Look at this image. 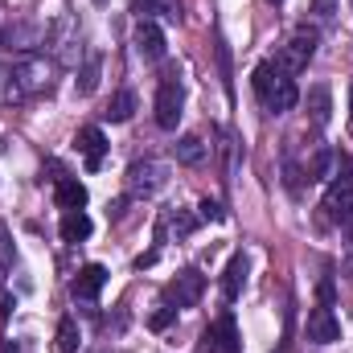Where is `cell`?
<instances>
[{
	"label": "cell",
	"instance_id": "6da1fadb",
	"mask_svg": "<svg viewBox=\"0 0 353 353\" xmlns=\"http://www.w3.org/2000/svg\"><path fill=\"white\" fill-rule=\"evenodd\" d=\"M251 87H255V94H259L263 111H271V115H283V111H292V107L300 103V87H296V79L283 74L275 62H259V66H255Z\"/></svg>",
	"mask_w": 353,
	"mask_h": 353
},
{
	"label": "cell",
	"instance_id": "7a4b0ae2",
	"mask_svg": "<svg viewBox=\"0 0 353 353\" xmlns=\"http://www.w3.org/2000/svg\"><path fill=\"white\" fill-rule=\"evenodd\" d=\"M54 74V66L46 62V58H25V62H17V70H12V83L4 90V99H29V94H41V90H50V79Z\"/></svg>",
	"mask_w": 353,
	"mask_h": 353
},
{
	"label": "cell",
	"instance_id": "3957f363",
	"mask_svg": "<svg viewBox=\"0 0 353 353\" xmlns=\"http://www.w3.org/2000/svg\"><path fill=\"white\" fill-rule=\"evenodd\" d=\"M316 41H321V33L312 29V25H300L292 37H288V46L279 50V58H275V66L283 70V74H300L308 62H312V54H316Z\"/></svg>",
	"mask_w": 353,
	"mask_h": 353
},
{
	"label": "cell",
	"instance_id": "277c9868",
	"mask_svg": "<svg viewBox=\"0 0 353 353\" xmlns=\"http://www.w3.org/2000/svg\"><path fill=\"white\" fill-rule=\"evenodd\" d=\"M169 185V165L161 161H132L128 169V193L132 197H157Z\"/></svg>",
	"mask_w": 353,
	"mask_h": 353
},
{
	"label": "cell",
	"instance_id": "5b68a950",
	"mask_svg": "<svg viewBox=\"0 0 353 353\" xmlns=\"http://www.w3.org/2000/svg\"><path fill=\"white\" fill-rule=\"evenodd\" d=\"M201 292H205V275L197 271V267H185L176 279L165 283V308H193L197 300H201Z\"/></svg>",
	"mask_w": 353,
	"mask_h": 353
},
{
	"label": "cell",
	"instance_id": "8992f818",
	"mask_svg": "<svg viewBox=\"0 0 353 353\" xmlns=\"http://www.w3.org/2000/svg\"><path fill=\"white\" fill-rule=\"evenodd\" d=\"M181 107H185V90H181V83H176V74L161 79V87H157V103H152V111H157V128L173 132L176 119H181Z\"/></svg>",
	"mask_w": 353,
	"mask_h": 353
},
{
	"label": "cell",
	"instance_id": "52a82bcc",
	"mask_svg": "<svg viewBox=\"0 0 353 353\" xmlns=\"http://www.w3.org/2000/svg\"><path fill=\"white\" fill-rule=\"evenodd\" d=\"M345 173H350V161H341V176H337V181L329 185V193H325V210H329V218L341 222V226L353 218V181Z\"/></svg>",
	"mask_w": 353,
	"mask_h": 353
},
{
	"label": "cell",
	"instance_id": "ba28073f",
	"mask_svg": "<svg viewBox=\"0 0 353 353\" xmlns=\"http://www.w3.org/2000/svg\"><path fill=\"white\" fill-rule=\"evenodd\" d=\"M304 333H308L312 345H333V341H341V321H337V312H333L329 304H316V308L308 312Z\"/></svg>",
	"mask_w": 353,
	"mask_h": 353
},
{
	"label": "cell",
	"instance_id": "9c48e42d",
	"mask_svg": "<svg viewBox=\"0 0 353 353\" xmlns=\"http://www.w3.org/2000/svg\"><path fill=\"white\" fill-rule=\"evenodd\" d=\"M132 46H136V54H140L144 62H161V58L169 54L165 29H161L157 21H140V25H136V33H132Z\"/></svg>",
	"mask_w": 353,
	"mask_h": 353
},
{
	"label": "cell",
	"instance_id": "30bf717a",
	"mask_svg": "<svg viewBox=\"0 0 353 353\" xmlns=\"http://www.w3.org/2000/svg\"><path fill=\"white\" fill-rule=\"evenodd\" d=\"M205 350L210 353H243V341H239V325L230 312H222L210 329H205Z\"/></svg>",
	"mask_w": 353,
	"mask_h": 353
},
{
	"label": "cell",
	"instance_id": "8fae6325",
	"mask_svg": "<svg viewBox=\"0 0 353 353\" xmlns=\"http://www.w3.org/2000/svg\"><path fill=\"white\" fill-rule=\"evenodd\" d=\"M74 144H79V152H83V161H87V173H99L103 169V157H107V136H103V128H79V136H74Z\"/></svg>",
	"mask_w": 353,
	"mask_h": 353
},
{
	"label": "cell",
	"instance_id": "7c38bea8",
	"mask_svg": "<svg viewBox=\"0 0 353 353\" xmlns=\"http://www.w3.org/2000/svg\"><path fill=\"white\" fill-rule=\"evenodd\" d=\"M103 283H107V267L103 263H87L79 275H74V283H70V296L74 300H99V292H103Z\"/></svg>",
	"mask_w": 353,
	"mask_h": 353
},
{
	"label": "cell",
	"instance_id": "4fadbf2b",
	"mask_svg": "<svg viewBox=\"0 0 353 353\" xmlns=\"http://www.w3.org/2000/svg\"><path fill=\"white\" fill-rule=\"evenodd\" d=\"M243 283H247V255L243 251H234L230 255V263L222 271V300L226 304H234L239 300V292H243Z\"/></svg>",
	"mask_w": 353,
	"mask_h": 353
},
{
	"label": "cell",
	"instance_id": "5bb4252c",
	"mask_svg": "<svg viewBox=\"0 0 353 353\" xmlns=\"http://www.w3.org/2000/svg\"><path fill=\"white\" fill-rule=\"evenodd\" d=\"M54 201H58L62 210H83V205H87V185H83L79 176H58Z\"/></svg>",
	"mask_w": 353,
	"mask_h": 353
},
{
	"label": "cell",
	"instance_id": "9a60e30c",
	"mask_svg": "<svg viewBox=\"0 0 353 353\" xmlns=\"http://www.w3.org/2000/svg\"><path fill=\"white\" fill-rule=\"evenodd\" d=\"M173 230L176 239H189L193 230H197V218L193 214H185V210H169L165 218H161V226H157V243H165V234Z\"/></svg>",
	"mask_w": 353,
	"mask_h": 353
},
{
	"label": "cell",
	"instance_id": "2e32d148",
	"mask_svg": "<svg viewBox=\"0 0 353 353\" xmlns=\"http://www.w3.org/2000/svg\"><path fill=\"white\" fill-rule=\"evenodd\" d=\"M58 230H62V239H66V243H83V239H90L94 222H90L83 210H66V214H62V226H58Z\"/></svg>",
	"mask_w": 353,
	"mask_h": 353
},
{
	"label": "cell",
	"instance_id": "e0dca14e",
	"mask_svg": "<svg viewBox=\"0 0 353 353\" xmlns=\"http://www.w3.org/2000/svg\"><path fill=\"white\" fill-rule=\"evenodd\" d=\"M46 41V29L41 25H12L8 33H4V46L8 50H33V46H41Z\"/></svg>",
	"mask_w": 353,
	"mask_h": 353
},
{
	"label": "cell",
	"instance_id": "ac0fdd59",
	"mask_svg": "<svg viewBox=\"0 0 353 353\" xmlns=\"http://www.w3.org/2000/svg\"><path fill=\"white\" fill-rule=\"evenodd\" d=\"M308 115H312L316 128H325V123L333 119V94H329V87H312L308 90Z\"/></svg>",
	"mask_w": 353,
	"mask_h": 353
},
{
	"label": "cell",
	"instance_id": "d6986e66",
	"mask_svg": "<svg viewBox=\"0 0 353 353\" xmlns=\"http://www.w3.org/2000/svg\"><path fill=\"white\" fill-rule=\"evenodd\" d=\"M111 123H128L132 115H136V94L132 90H115L111 94V103H107V111H103Z\"/></svg>",
	"mask_w": 353,
	"mask_h": 353
},
{
	"label": "cell",
	"instance_id": "ffe728a7",
	"mask_svg": "<svg viewBox=\"0 0 353 353\" xmlns=\"http://www.w3.org/2000/svg\"><path fill=\"white\" fill-rule=\"evenodd\" d=\"M99 74H103V58H99V54H90L87 66H83V70H79V79H74V90H79L83 99L94 94V90H99Z\"/></svg>",
	"mask_w": 353,
	"mask_h": 353
},
{
	"label": "cell",
	"instance_id": "44dd1931",
	"mask_svg": "<svg viewBox=\"0 0 353 353\" xmlns=\"http://www.w3.org/2000/svg\"><path fill=\"white\" fill-rule=\"evenodd\" d=\"M173 157L181 165H201L205 161V144H201V136H181L173 144Z\"/></svg>",
	"mask_w": 353,
	"mask_h": 353
},
{
	"label": "cell",
	"instance_id": "7402d4cb",
	"mask_svg": "<svg viewBox=\"0 0 353 353\" xmlns=\"http://www.w3.org/2000/svg\"><path fill=\"white\" fill-rule=\"evenodd\" d=\"M79 341H83L79 321L74 316H62L58 321V353H79Z\"/></svg>",
	"mask_w": 353,
	"mask_h": 353
},
{
	"label": "cell",
	"instance_id": "603a6c76",
	"mask_svg": "<svg viewBox=\"0 0 353 353\" xmlns=\"http://www.w3.org/2000/svg\"><path fill=\"white\" fill-rule=\"evenodd\" d=\"M333 161H337V157H333V148H316V152H312V161H308V169H304V176H308V181H325L329 169H333Z\"/></svg>",
	"mask_w": 353,
	"mask_h": 353
},
{
	"label": "cell",
	"instance_id": "cb8c5ba5",
	"mask_svg": "<svg viewBox=\"0 0 353 353\" xmlns=\"http://www.w3.org/2000/svg\"><path fill=\"white\" fill-rule=\"evenodd\" d=\"M197 218H201V222H222L226 214H222V205H218L214 197H201V201H197Z\"/></svg>",
	"mask_w": 353,
	"mask_h": 353
},
{
	"label": "cell",
	"instance_id": "d4e9b609",
	"mask_svg": "<svg viewBox=\"0 0 353 353\" xmlns=\"http://www.w3.org/2000/svg\"><path fill=\"white\" fill-rule=\"evenodd\" d=\"M17 263V251H12V239H8V226L0 222V267H12Z\"/></svg>",
	"mask_w": 353,
	"mask_h": 353
},
{
	"label": "cell",
	"instance_id": "484cf974",
	"mask_svg": "<svg viewBox=\"0 0 353 353\" xmlns=\"http://www.w3.org/2000/svg\"><path fill=\"white\" fill-rule=\"evenodd\" d=\"M173 321H176V308H161V312H152L148 329H152V333H165V329H169Z\"/></svg>",
	"mask_w": 353,
	"mask_h": 353
},
{
	"label": "cell",
	"instance_id": "4316f807",
	"mask_svg": "<svg viewBox=\"0 0 353 353\" xmlns=\"http://www.w3.org/2000/svg\"><path fill=\"white\" fill-rule=\"evenodd\" d=\"M132 12L140 21H152V12H161V0H132Z\"/></svg>",
	"mask_w": 353,
	"mask_h": 353
},
{
	"label": "cell",
	"instance_id": "83f0119b",
	"mask_svg": "<svg viewBox=\"0 0 353 353\" xmlns=\"http://www.w3.org/2000/svg\"><path fill=\"white\" fill-rule=\"evenodd\" d=\"M283 181H288V189H292V193H300V169H296L292 161H283Z\"/></svg>",
	"mask_w": 353,
	"mask_h": 353
},
{
	"label": "cell",
	"instance_id": "f1b7e54d",
	"mask_svg": "<svg viewBox=\"0 0 353 353\" xmlns=\"http://www.w3.org/2000/svg\"><path fill=\"white\" fill-rule=\"evenodd\" d=\"M312 12H316L321 21H329V17L337 12V0H312Z\"/></svg>",
	"mask_w": 353,
	"mask_h": 353
},
{
	"label": "cell",
	"instance_id": "f546056e",
	"mask_svg": "<svg viewBox=\"0 0 353 353\" xmlns=\"http://www.w3.org/2000/svg\"><path fill=\"white\" fill-rule=\"evenodd\" d=\"M316 296H321V304H333V296H337V288H333V279H321V288H316Z\"/></svg>",
	"mask_w": 353,
	"mask_h": 353
},
{
	"label": "cell",
	"instance_id": "4dcf8cb0",
	"mask_svg": "<svg viewBox=\"0 0 353 353\" xmlns=\"http://www.w3.org/2000/svg\"><path fill=\"white\" fill-rule=\"evenodd\" d=\"M12 312V296L8 292H0V316H8Z\"/></svg>",
	"mask_w": 353,
	"mask_h": 353
},
{
	"label": "cell",
	"instance_id": "1f68e13d",
	"mask_svg": "<svg viewBox=\"0 0 353 353\" xmlns=\"http://www.w3.org/2000/svg\"><path fill=\"white\" fill-rule=\"evenodd\" d=\"M157 263V251H148V255H140V259H136V267H140V271H144V267H152Z\"/></svg>",
	"mask_w": 353,
	"mask_h": 353
},
{
	"label": "cell",
	"instance_id": "d6a6232c",
	"mask_svg": "<svg viewBox=\"0 0 353 353\" xmlns=\"http://www.w3.org/2000/svg\"><path fill=\"white\" fill-rule=\"evenodd\" d=\"M0 353H21V350H17V341H0Z\"/></svg>",
	"mask_w": 353,
	"mask_h": 353
},
{
	"label": "cell",
	"instance_id": "836d02e7",
	"mask_svg": "<svg viewBox=\"0 0 353 353\" xmlns=\"http://www.w3.org/2000/svg\"><path fill=\"white\" fill-rule=\"evenodd\" d=\"M345 234H350V239H353V218H350V222H345Z\"/></svg>",
	"mask_w": 353,
	"mask_h": 353
},
{
	"label": "cell",
	"instance_id": "e575fe53",
	"mask_svg": "<svg viewBox=\"0 0 353 353\" xmlns=\"http://www.w3.org/2000/svg\"><path fill=\"white\" fill-rule=\"evenodd\" d=\"M279 353H292V345H288V341H283V345H279Z\"/></svg>",
	"mask_w": 353,
	"mask_h": 353
},
{
	"label": "cell",
	"instance_id": "d590c367",
	"mask_svg": "<svg viewBox=\"0 0 353 353\" xmlns=\"http://www.w3.org/2000/svg\"><path fill=\"white\" fill-rule=\"evenodd\" d=\"M350 111H353V87H350Z\"/></svg>",
	"mask_w": 353,
	"mask_h": 353
},
{
	"label": "cell",
	"instance_id": "8d00e7d4",
	"mask_svg": "<svg viewBox=\"0 0 353 353\" xmlns=\"http://www.w3.org/2000/svg\"><path fill=\"white\" fill-rule=\"evenodd\" d=\"M271 4H283V0H271Z\"/></svg>",
	"mask_w": 353,
	"mask_h": 353
},
{
	"label": "cell",
	"instance_id": "74e56055",
	"mask_svg": "<svg viewBox=\"0 0 353 353\" xmlns=\"http://www.w3.org/2000/svg\"><path fill=\"white\" fill-rule=\"evenodd\" d=\"M94 4H103V0H94Z\"/></svg>",
	"mask_w": 353,
	"mask_h": 353
},
{
	"label": "cell",
	"instance_id": "f35d334b",
	"mask_svg": "<svg viewBox=\"0 0 353 353\" xmlns=\"http://www.w3.org/2000/svg\"><path fill=\"white\" fill-rule=\"evenodd\" d=\"M350 8H353V0H350Z\"/></svg>",
	"mask_w": 353,
	"mask_h": 353
}]
</instances>
